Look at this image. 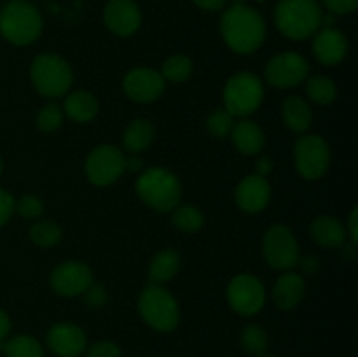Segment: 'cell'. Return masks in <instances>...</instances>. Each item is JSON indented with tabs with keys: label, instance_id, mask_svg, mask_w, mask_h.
Returning <instances> with one entry per match:
<instances>
[{
	"label": "cell",
	"instance_id": "7",
	"mask_svg": "<svg viewBox=\"0 0 358 357\" xmlns=\"http://www.w3.org/2000/svg\"><path fill=\"white\" fill-rule=\"evenodd\" d=\"M264 98V88L261 79L250 72H240L227 80L224 88V105L231 115L252 114L259 108Z\"/></svg>",
	"mask_w": 358,
	"mask_h": 357
},
{
	"label": "cell",
	"instance_id": "24",
	"mask_svg": "<svg viewBox=\"0 0 358 357\" xmlns=\"http://www.w3.org/2000/svg\"><path fill=\"white\" fill-rule=\"evenodd\" d=\"M65 112L77 122H87L98 114V100L90 91H76L65 100Z\"/></svg>",
	"mask_w": 358,
	"mask_h": 357
},
{
	"label": "cell",
	"instance_id": "18",
	"mask_svg": "<svg viewBox=\"0 0 358 357\" xmlns=\"http://www.w3.org/2000/svg\"><path fill=\"white\" fill-rule=\"evenodd\" d=\"M348 51V41L345 35L334 28H325L315 37L313 52L324 65H336L345 58Z\"/></svg>",
	"mask_w": 358,
	"mask_h": 357
},
{
	"label": "cell",
	"instance_id": "36",
	"mask_svg": "<svg viewBox=\"0 0 358 357\" xmlns=\"http://www.w3.org/2000/svg\"><path fill=\"white\" fill-rule=\"evenodd\" d=\"M324 4L334 14H350L358 7V0H324Z\"/></svg>",
	"mask_w": 358,
	"mask_h": 357
},
{
	"label": "cell",
	"instance_id": "30",
	"mask_svg": "<svg viewBox=\"0 0 358 357\" xmlns=\"http://www.w3.org/2000/svg\"><path fill=\"white\" fill-rule=\"evenodd\" d=\"M192 74V62L189 56L185 55H173L163 63V74L161 76L164 79L171 80V83H184L191 77Z\"/></svg>",
	"mask_w": 358,
	"mask_h": 357
},
{
	"label": "cell",
	"instance_id": "17",
	"mask_svg": "<svg viewBox=\"0 0 358 357\" xmlns=\"http://www.w3.org/2000/svg\"><path fill=\"white\" fill-rule=\"evenodd\" d=\"M271 188L262 175H250L238 184L234 200L236 205L247 214H257L268 206Z\"/></svg>",
	"mask_w": 358,
	"mask_h": 357
},
{
	"label": "cell",
	"instance_id": "38",
	"mask_svg": "<svg viewBox=\"0 0 358 357\" xmlns=\"http://www.w3.org/2000/svg\"><path fill=\"white\" fill-rule=\"evenodd\" d=\"M107 300V294H105V289L101 286H91L90 289L86 290V301L90 307H101Z\"/></svg>",
	"mask_w": 358,
	"mask_h": 357
},
{
	"label": "cell",
	"instance_id": "11",
	"mask_svg": "<svg viewBox=\"0 0 358 357\" xmlns=\"http://www.w3.org/2000/svg\"><path fill=\"white\" fill-rule=\"evenodd\" d=\"M126 170V158L115 146H98L86 161V175L94 186H108Z\"/></svg>",
	"mask_w": 358,
	"mask_h": 357
},
{
	"label": "cell",
	"instance_id": "32",
	"mask_svg": "<svg viewBox=\"0 0 358 357\" xmlns=\"http://www.w3.org/2000/svg\"><path fill=\"white\" fill-rule=\"evenodd\" d=\"M233 115L226 111V108H217L206 119V128L217 139H222V136L229 135L231 130H233Z\"/></svg>",
	"mask_w": 358,
	"mask_h": 357
},
{
	"label": "cell",
	"instance_id": "19",
	"mask_svg": "<svg viewBox=\"0 0 358 357\" xmlns=\"http://www.w3.org/2000/svg\"><path fill=\"white\" fill-rule=\"evenodd\" d=\"M304 279L297 273H285L276 280L273 287V300L282 310H292L301 303L304 296Z\"/></svg>",
	"mask_w": 358,
	"mask_h": 357
},
{
	"label": "cell",
	"instance_id": "33",
	"mask_svg": "<svg viewBox=\"0 0 358 357\" xmlns=\"http://www.w3.org/2000/svg\"><path fill=\"white\" fill-rule=\"evenodd\" d=\"M63 111L56 104L45 105L37 114V126L42 132H55L62 125Z\"/></svg>",
	"mask_w": 358,
	"mask_h": 357
},
{
	"label": "cell",
	"instance_id": "40",
	"mask_svg": "<svg viewBox=\"0 0 358 357\" xmlns=\"http://www.w3.org/2000/svg\"><path fill=\"white\" fill-rule=\"evenodd\" d=\"M358 209H353L352 216L348 219V230H350V238H352V244L357 245L358 241Z\"/></svg>",
	"mask_w": 358,
	"mask_h": 357
},
{
	"label": "cell",
	"instance_id": "22",
	"mask_svg": "<svg viewBox=\"0 0 358 357\" xmlns=\"http://www.w3.org/2000/svg\"><path fill=\"white\" fill-rule=\"evenodd\" d=\"M154 136H156V130L149 119H135L126 126L124 133H122V144H124L126 150L136 154L147 149L152 144Z\"/></svg>",
	"mask_w": 358,
	"mask_h": 357
},
{
	"label": "cell",
	"instance_id": "44",
	"mask_svg": "<svg viewBox=\"0 0 358 357\" xmlns=\"http://www.w3.org/2000/svg\"><path fill=\"white\" fill-rule=\"evenodd\" d=\"M0 175H2V158H0Z\"/></svg>",
	"mask_w": 358,
	"mask_h": 357
},
{
	"label": "cell",
	"instance_id": "23",
	"mask_svg": "<svg viewBox=\"0 0 358 357\" xmlns=\"http://www.w3.org/2000/svg\"><path fill=\"white\" fill-rule=\"evenodd\" d=\"M283 121L292 132L303 133L311 126V108L301 97H289L283 102Z\"/></svg>",
	"mask_w": 358,
	"mask_h": 357
},
{
	"label": "cell",
	"instance_id": "12",
	"mask_svg": "<svg viewBox=\"0 0 358 357\" xmlns=\"http://www.w3.org/2000/svg\"><path fill=\"white\" fill-rule=\"evenodd\" d=\"M308 74L310 65L297 52H280L269 59L264 70L266 80L276 88L299 86L303 80H306Z\"/></svg>",
	"mask_w": 358,
	"mask_h": 357
},
{
	"label": "cell",
	"instance_id": "45",
	"mask_svg": "<svg viewBox=\"0 0 358 357\" xmlns=\"http://www.w3.org/2000/svg\"><path fill=\"white\" fill-rule=\"evenodd\" d=\"M259 357H275V356H266V354H262V356H259Z\"/></svg>",
	"mask_w": 358,
	"mask_h": 357
},
{
	"label": "cell",
	"instance_id": "26",
	"mask_svg": "<svg viewBox=\"0 0 358 357\" xmlns=\"http://www.w3.org/2000/svg\"><path fill=\"white\" fill-rule=\"evenodd\" d=\"M3 352H6L7 357H44V350H42L41 343L34 336L27 335L9 340L3 345Z\"/></svg>",
	"mask_w": 358,
	"mask_h": 357
},
{
	"label": "cell",
	"instance_id": "31",
	"mask_svg": "<svg viewBox=\"0 0 358 357\" xmlns=\"http://www.w3.org/2000/svg\"><path fill=\"white\" fill-rule=\"evenodd\" d=\"M203 223H205L203 214L192 205L178 206L173 214V226L177 230L185 231V233H196V231L201 230Z\"/></svg>",
	"mask_w": 358,
	"mask_h": 357
},
{
	"label": "cell",
	"instance_id": "6",
	"mask_svg": "<svg viewBox=\"0 0 358 357\" xmlns=\"http://www.w3.org/2000/svg\"><path fill=\"white\" fill-rule=\"evenodd\" d=\"M138 310L143 321L150 328L161 332L173 331L180 321L177 300L164 287L156 286V284L142 290L138 300Z\"/></svg>",
	"mask_w": 358,
	"mask_h": 357
},
{
	"label": "cell",
	"instance_id": "42",
	"mask_svg": "<svg viewBox=\"0 0 358 357\" xmlns=\"http://www.w3.org/2000/svg\"><path fill=\"white\" fill-rule=\"evenodd\" d=\"M303 268L306 272H315L318 268V261L315 258H304L303 259Z\"/></svg>",
	"mask_w": 358,
	"mask_h": 357
},
{
	"label": "cell",
	"instance_id": "43",
	"mask_svg": "<svg viewBox=\"0 0 358 357\" xmlns=\"http://www.w3.org/2000/svg\"><path fill=\"white\" fill-rule=\"evenodd\" d=\"M140 164H142V160H138V158H136V160H126V168H129V170H138L140 168Z\"/></svg>",
	"mask_w": 358,
	"mask_h": 357
},
{
	"label": "cell",
	"instance_id": "10",
	"mask_svg": "<svg viewBox=\"0 0 358 357\" xmlns=\"http://www.w3.org/2000/svg\"><path fill=\"white\" fill-rule=\"evenodd\" d=\"M227 301H229L231 308L240 315H245V317L255 315L264 307V286L257 276L250 275V273H241L229 282Z\"/></svg>",
	"mask_w": 358,
	"mask_h": 357
},
{
	"label": "cell",
	"instance_id": "4",
	"mask_svg": "<svg viewBox=\"0 0 358 357\" xmlns=\"http://www.w3.org/2000/svg\"><path fill=\"white\" fill-rule=\"evenodd\" d=\"M136 192L145 205L157 212H170L182 198V186L177 175L164 168H149L136 181Z\"/></svg>",
	"mask_w": 358,
	"mask_h": 357
},
{
	"label": "cell",
	"instance_id": "34",
	"mask_svg": "<svg viewBox=\"0 0 358 357\" xmlns=\"http://www.w3.org/2000/svg\"><path fill=\"white\" fill-rule=\"evenodd\" d=\"M14 210H17V214L24 219H37L44 210V203L38 196L24 195L17 200V203H14Z\"/></svg>",
	"mask_w": 358,
	"mask_h": 357
},
{
	"label": "cell",
	"instance_id": "39",
	"mask_svg": "<svg viewBox=\"0 0 358 357\" xmlns=\"http://www.w3.org/2000/svg\"><path fill=\"white\" fill-rule=\"evenodd\" d=\"M192 2L205 10H219L226 6L227 0H192Z\"/></svg>",
	"mask_w": 358,
	"mask_h": 357
},
{
	"label": "cell",
	"instance_id": "13",
	"mask_svg": "<svg viewBox=\"0 0 358 357\" xmlns=\"http://www.w3.org/2000/svg\"><path fill=\"white\" fill-rule=\"evenodd\" d=\"M49 282L59 296H79L93 286V272L84 262L66 261L52 270Z\"/></svg>",
	"mask_w": 358,
	"mask_h": 357
},
{
	"label": "cell",
	"instance_id": "29",
	"mask_svg": "<svg viewBox=\"0 0 358 357\" xmlns=\"http://www.w3.org/2000/svg\"><path fill=\"white\" fill-rule=\"evenodd\" d=\"M240 340L245 352L257 357L262 356V354H266V350H268V345H269V338L268 335H266V331L261 328V326H255V324L243 328Z\"/></svg>",
	"mask_w": 358,
	"mask_h": 357
},
{
	"label": "cell",
	"instance_id": "5",
	"mask_svg": "<svg viewBox=\"0 0 358 357\" xmlns=\"http://www.w3.org/2000/svg\"><path fill=\"white\" fill-rule=\"evenodd\" d=\"M30 76L35 90L45 98L63 97L73 83V74L69 63L52 52L38 55L31 62Z\"/></svg>",
	"mask_w": 358,
	"mask_h": 357
},
{
	"label": "cell",
	"instance_id": "20",
	"mask_svg": "<svg viewBox=\"0 0 358 357\" xmlns=\"http://www.w3.org/2000/svg\"><path fill=\"white\" fill-rule=\"evenodd\" d=\"M311 237L325 248H339L346 241V230L341 220L331 216L317 217L311 224Z\"/></svg>",
	"mask_w": 358,
	"mask_h": 357
},
{
	"label": "cell",
	"instance_id": "14",
	"mask_svg": "<svg viewBox=\"0 0 358 357\" xmlns=\"http://www.w3.org/2000/svg\"><path fill=\"white\" fill-rule=\"evenodd\" d=\"M124 93L128 98L138 104H149L157 100L164 91V79L159 72L152 69H135L124 77Z\"/></svg>",
	"mask_w": 358,
	"mask_h": 357
},
{
	"label": "cell",
	"instance_id": "28",
	"mask_svg": "<svg viewBox=\"0 0 358 357\" xmlns=\"http://www.w3.org/2000/svg\"><path fill=\"white\" fill-rule=\"evenodd\" d=\"M30 238L38 247H55L62 240V227L55 220H38L30 227Z\"/></svg>",
	"mask_w": 358,
	"mask_h": 357
},
{
	"label": "cell",
	"instance_id": "8",
	"mask_svg": "<svg viewBox=\"0 0 358 357\" xmlns=\"http://www.w3.org/2000/svg\"><path fill=\"white\" fill-rule=\"evenodd\" d=\"M266 261L275 270H289L299 262V245L292 231L283 224H276L268 230L262 241Z\"/></svg>",
	"mask_w": 358,
	"mask_h": 357
},
{
	"label": "cell",
	"instance_id": "3",
	"mask_svg": "<svg viewBox=\"0 0 358 357\" xmlns=\"http://www.w3.org/2000/svg\"><path fill=\"white\" fill-rule=\"evenodd\" d=\"M42 31L41 13L27 0H13L0 10V34L14 46H28Z\"/></svg>",
	"mask_w": 358,
	"mask_h": 357
},
{
	"label": "cell",
	"instance_id": "15",
	"mask_svg": "<svg viewBox=\"0 0 358 357\" xmlns=\"http://www.w3.org/2000/svg\"><path fill=\"white\" fill-rule=\"evenodd\" d=\"M103 21L112 34L128 37L138 30L142 13L133 0H108L103 10Z\"/></svg>",
	"mask_w": 358,
	"mask_h": 357
},
{
	"label": "cell",
	"instance_id": "25",
	"mask_svg": "<svg viewBox=\"0 0 358 357\" xmlns=\"http://www.w3.org/2000/svg\"><path fill=\"white\" fill-rule=\"evenodd\" d=\"M178 266H180V255H178L177 251H173V248L161 251L150 262L149 279L156 286L168 282L178 272Z\"/></svg>",
	"mask_w": 358,
	"mask_h": 357
},
{
	"label": "cell",
	"instance_id": "37",
	"mask_svg": "<svg viewBox=\"0 0 358 357\" xmlns=\"http://www.w3.org/2000/svg\"><path fill=\"white\" fill-rule=\"evenodd\" d=\"M14 198L7 191L0 189V226L7 223L10 219L14 212Z\"/></svg>",
	"mask_w": 358,
	"mask_h": 357
},
{
	"label": "cell",
	"instance_id": "16",
	"mask_svg": "<svg viewBox=\"0 0 358 357\" xmlns=\"http://www.w3.org/2000/svg\"><path fill=\"white\" fill-rule=\"evenodd\" d=\"M48 346L58 357H79L86 350V332L76 324L59 322L48 331Z\"/></svg>",
	"mask_w": 358,
	"mask_h": 357
},
{
	"label": "cell",
	"instance_id": "35",
	"mask_svg": "<svg viewBox=\"0 0 358 357\" xmlns=\"http://www.w3.org/2000/svg\"><path fill=\"white\" fill-rule=\"evenodd\" d=\"M86 357H121V349H119L117 343L101 340V342L93 343L87 349Z\"/></svg>",
	"mask_w": 358,
	"mask_h": 357
},
{
	"label": "cell",
	"instance_id": "41",
	"mask_svg": "<svg viewBox=\"0 0 358 357\" xmlns=\"http://www.w3.org/2000/svg\"><path fill=\"white\" fill-rule=\"evenodd\" d=\"M10 332V318L9 315L6 314L3 310H0V342H3V340L9 336Z\"/></svg>",
	"mask_w": 358,
	"mask_h": 357
},
{
	"label": "cell",
	"instance_id": "21",
	"mask_svg": "<svg viewBox=\"0 0 358 357\" xmlns=\"http://www.w3.org/2000/svg\"><path fill=\"white\" fill-rule=\"evenodd\" d=\"M231 139H233L234 147L240 150L241 154H257L259 150L264 147V132L261 126L254 121H240L234 122L233 130H231Z\"/></svg>",
	"mask_w": 358,
	"mask_h": 357
},
{
	"label": "cell",
	"instance_id": "1",
	"mask_svg": "<svg viewBox=\"0 0 358 357\" xmlns=\"http://www.w3.org/2000/svg\"><path fill=\"white\" fill-rule=\"evenodd\" d=\"M220 34L233 51L250 55L257 51L266 37V23L254 7L236 4L224 13Z\"/></svg>",
	"mask_w": 358,
	"mask_h": 357
},
{
	"label": "cell",
	"instance_id": "9",
	"mask_svg": "<svg viewBox=\"0 0 358 357\" xmlns=\"http://www.w3.org/2000/svg\"><path fill=\"white\" fill-rule=\"evenodd\" d=\"M331 163V150L327 142L318 135L301 136L296 144L297 172L308 181L324 177Z\"/></svg>",
	"mask_w": 358,
	"mask_h": 357
},
{
	"label": "cell",
	"instance_id": "27",
	"mask_svg": "<svg viewBox=\"0 0 358 357\" xmlns=\"http://www.w3.org/2000/svg\"><path fill=\"white\" fill-rule=\"evenodd\" d=\"M308 97L315 102V104L320 105H329L336 100V94H338V88L332 83L329 77L325 76H315L308 80L306 84Z\"/></svg>",
	"mask_w": 358,
	"mask_h": 357
},
{
	"label": "cell",
	"instance_id": "2",
	"mask_svg": "<svg viewBox=\"0 0 358 357\" xmlns=\"http://www.w3.org/2000/svg\"><path fill=\"white\" fill-rule=\"evenodd\" d=\"M324 14L317 0H280L275 9V21L285 37L303 41L320 28Z\"/></svg>",
	"mask_w": 358,
	"mask_h": 357
}]
</instances>
